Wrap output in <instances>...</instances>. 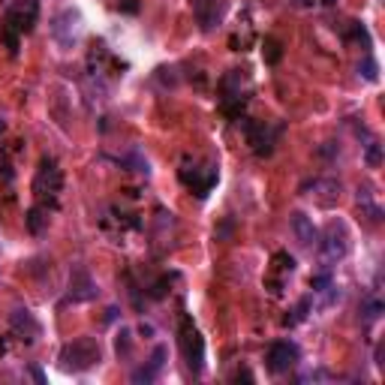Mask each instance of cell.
Returning <instances> with one entry per match:
<instances>
[{
    "mask_svg": "<svg viewBox=\"0 0 385 385\" xmlns=\"http://www.w3.org/2000/svg\"><path fill=\"white\" fill-rule=\"evenodd\" d=\"M60 190H64V172H60L58 160H54V156H43V160H39V169H36V178H34L36 205H45L49 211L58 208Z\"/></svg>",
    "mask_w": 385,
    "mask_h": 385,
    "instance_id": "1",
    "label": "cell"
},
{
    "mask_svg": "<svg viewBox=\"0 0 385 385\" xmlns=\"http://www.w3.org/2000/svg\"><path fill=\"white\" fill-rule=\"evenodd\" d=\"M178 347L184 352V361L193 371V376H199L202 364H205V340H202L199 328L193 325V319L187 316V313L180 316V325H178Z\"/></svg>",
    "mask_w": 385,
    "mask_h": 385,
    "instance_id": "2",
    "label": "cell"
},
{
    "mask_svg": "<svg viewBox=\"0 0 385 385\" xmlns=\"http://www.w3.org/2000/svg\"><path fill=\"white\" fill-rule=\"evenodd\" d=\"M103 352H100V343L93 337H82V340H73L60 349V367L64 371H88V367L100 364Z\"/></svg>",
    "mask_w": 385,
    "mask_h": 385,
    "instance_id": "3",
    "label": "cell"
},
{
    "mask_svg": "<svg viewBox=\"0 0 385 385\" xmlns=\"http://www.w3.org/2000/svg\"><path fill=\"white\" fill-rule=\"evenodd\" d=\"M244 82H247V75L241 73V69H232V73L220 82V108H223L232 121H238L244 106H247V91H241Z\"/></svg>",
    "mask_w": 385,
    "mask_h": 385,
    "instance_id": "4",
    "label": "cell"
},
{
    "mask_svg": "<svg viewBox=\"0 0 385 385\" xmlns=\"http://www.w3.org/2000/svg\"><path fill=\"white\" fill-rule=\"evenodd\" d=\"M180 184L187 187V190H193L199 199H205V196L214 190V184H217V166H199V163H190V160H184L180 163Z\"/></svg>",
    "mask_w": 385,
    "mask_h": 385,
    "instance_id": "5",
    "label": "cell"
},
{
    "mask_svg": "<svg viewBox=\"0 0 385 385\" xmlns=\"http://www.w3.org/2000/svg\"><path fill=\"white\" fill-rule=\"evenodd\" d=\"M319 244V253H322V265L325 268H331L334 262H340L343 256L349 253V235H347V226L343 223H328L325 235H322Z\"/></svg>",
    "mask_w": 385,
    "mask_h": 385,
    "instance_id": "6",
    "label": "cell"
},
{
    "mask_svg": "<svg viewBox=\"0 0 385 385\" xmlns=\"http://www.w3.org/2000/svg\"><path fill=\"white\" fill-rule=\"evenodd\" d=\"M36 19H39V3L36 0H15V3L10 6V12H6V19H3V25L6 27H12L15 34H30L36 25Z\"/></svg>",
    "mask_w": 385,
    "mask_h": 385,
    "instance_id": "7",
    "label": "cell"
},
{
    "mask_svg": "<svg viewBox=\"0 0 385 385\" xmlns=\"http://www.w3.org/2000/svg\"><path fill=\"white\" fill-rule=\"evenodd\" d=\"M298 358H301V352L292 340H277L268 347V355H265V364H268L271 373H289L292 367L298 364Z\"/></svg>",
    "mask_w": 385,
    "mask_h": 385,
    "instance_id": "8",
    "label": "cell"
},
{
    "mask_svg": "<svg viewBox=\"0 0 385 385\" xmlns=\"http://www.w3.org/2000/svg\"><path fill=\"white\" fill-rule=\"evenodd\" d=\"M78 34H82V19H78V12H73V10L60 12L58 19L51 21V36L60 49H73L78 43Z\"/></svg>",
    "mask_w": 385,
    "mask_h": 385,
    "instance_id": "9",
    "label": "cell"
},
{
    "mask_svg": "<svg viewBox=\"0 0 385 385\" xmlns=\"http://www.w3.org/2000/svg\"><path fill=\"white\" fill-rule=\"evenodd\" d=\"M244 124V132H247V141L250 148H253L256 156H268L274 151V136H277V130H271L268 124L262 121H241Z\"/></svg>",
    "mask_w": 385,
    "mask_h": 385,
    "instance_id": "10",
    "label": "cell"
},
{
    "mask_svg": "<svg viewBox=\"0 0 385 385\" xmlns=\"http://www.w3.org/2000/svg\"><path fill=\"white\" fill-rule=\"evenodd\" d=\"M295 271V259L289 253H274L271 259V274L268 280H265V286H268L271 295H280L283 292V283H286V277Z\"/></svg>",
    "mask_w": 385,
    "mask_h": 385,
    "instance_id": "11",
    "label": "cell"
},
{
    "mask_svg": "<svg viewBox=\"0 0 385 385\" xmlns=\"http://www.w3.org/2000/svg\"><path fill=\"white\" fill-rule=\"evenodd\" d=\"M193 12H196V21L202 25V30H211L214 25H220L226 12V3L223 0H193Z\"/></svg>",
    "mask_w": 385,
    "mask_h": 385,
    "instance_id": "12",
    "label": "cell"
},
{
    "mask_svg": "<svg viewBox=\"0 0 385 385\" xmlns=\"http://www.w3.org/2000/svg\"><path fill=\"white\" fill-rule=\"evenodd\" d=\"M97 298V283L91 280V274L84 268H73L69 274V301H91Z\"/></svg>",
    "mask_w": 385,
    "mask_h": 385,
    "instance_id": "13",
    "label": "cell"
},
{
    "mask_svg": "<svg viewBox=\"0 0 385 385\" xmlns=\"http://www.w3.org/2000/svg\"><path fill=\"white\" fill-rule=\"evenodd\" d=\"M166 358H169V349L163 347H154V352H151V358H148V364L145 367H139V371H132V382L136 385H141V382H154L156 376H160V371H163V364H166Z\"/></svg>",
    "mask_w": 385,
    "mask_h": 385,
    "instance_id": "14",
    "label": "cell"
},
{
    "mask_svg": "<svg viewBox=\"0 0 385 385\" xmlns=\"http://www.w3.org/2000/svg\"><path fill=\"white\" fill-rule=\"evenodd\" d=\"M10 322H12V331L21 334V340L34 343L39 337V322L34 319V313H30V310H15Z\"/></svg>",
    "mask_w": 385,
    "mask_h": 385,
    "instance_id": "15",
    "label": "cell"
},
{
    "mask_svg": "<svg viewBox=\"0 0 385 385\" xmlns=\"http://www.w3.org/2000/svg\"><path fill=\"white\" fill-rule=\"evenodd\" d=\"M292 232H295L298 244H304V247H313L319 241V232H316V226H313V220L307 214H301V211L292 214Z\"/></svg>",
    "mask_w": 385,
    "mask_h": 385,
    "instance_id": "16",
    "label": "cell"
},
{
    "mask_svg": "<svg viewBox=\"0 0 385 385\" xmlns=\"http://www.w3.org/2000/svg\"><path fill=\"white\" fill-rule=\"evenodd\" d=\"M313 190H319V205L331 208L337 199H340V180H331V178H322V180H313Z\"/></svg>",
    "mask_w": 385,
    "mask_h": 385,
    "instance_id": "17",
    "label": "cell"
},
{
    "mask_svg": "<svg viewBox=\"0 0 385 385\" xmlns=\"http://www.w3.org/2000/svg\"><path fill=\"white\" fill-rule=\"evenodd\" d=\"M25 223H27V232L30 235H43L45 226H49V208H45V205H34V208L27 211Z\"/></svg>",
    "mask_w": 385,
    "mask_h": 385,
    "instance_id": "18",
    "label": "cell"
},
{
    "mask_svg": "<svg viewBox=\"0 0 385 385\" xmlns=\"http://www.w3.org/2000/svg\"><path fill=\"white\" fill-rule=\"evenodd\" d=\"M380 313H382L380 298H364V301H361V319L373 322V319H380Z\"/></svg>",
    "mask_w": 385,
    "mask_h": 385,
    "instance_id": "19",
    "label": "cell"
},
{
    "mask_svg": "<svg viewBox=\"0 0 385 385\" xmlns=\"http://www.w3.org/2000/svg\"><path fill=\"white\" fill-rule=\"evenodd\" d=\"M262 54H265V60H268V64H277V60L283 58V49H280V43L277 39H265V45H262Z\"/></svg>",
    "mask_w": 385,
    "mask_h": 385,
    "instance_id": "20",
    "label": "cell"
},
{
    "mask_svg": "<svg viewBox=\"0 0 385 385\" xmlns=\"http://www.w3.org/2000/svg\"><path fill=\"white\" fill-rule=\"evenodd\" d=\"M0 39H3V43H6V49H10V54H19V43H21V36L15 34L12 27L0 25Z\"/></svg>",
    "mask_w": 385,
    "mask_h": 385,
    "instance_id": "21",
    "label": "cell"
},
{
    "mask_svg": "<svg viewBox=\"0 0 385 385\" xmlns=\"http://www.w3.org/2000/svg\"><path fill=\"white\" fill-rule=\"evenodd\" d=\"M347 39H355V43H364V45H371V36H367V30H364V25H361V21H349Z\"/></svg>",
    "mask_w": 385,
    "mask_h": 385,
    "instance_id": "22",
    "label": "cell"
},
{
    "mask_svg": "<svg viewBox=\"0 0 385 385\" xmlns=\"http://www.w3.org/2000/svg\"><path fill=\"white\" fill-rule=\"evenodd\" d=\"M307 307H310V298H301V301H298V307L292 310V316H286V322H283V325H298V322L307 316Z\"/></svg>",
    "mask_w": 385,
    "mask_h": 385,
    "instance_id": "23",
    "label": "cell"
},
{
    "mask_svg": "<svg viewBox=\"0 0 385 385\" xmlns=\"http://www.w3.org/2000/svg\"><path fill=\"white\" fill-rule=\"evenodd\" d=\"M380 163H382V148L376 145V141H371V145H367V166L376 169Z\"/></svg>",
    "mask_w": 385,
    "mask_h": 385,
    "instance_id": "24",
    "label": "cell"
},
{
    "mask_svg": "<svg viewBox=\"0 0 385 385\" xmlns=\"http://www.w3.org/2000/svg\"><path fill=\"white\" fill-rule=\"evenodd\" d=\"M130 331H121L117 334V355H130Z\"/></svg>",
    "mask_w": 385,
    "mask_h": 385,
    "instance_id": "25",
    "label": "cell"
},
{
    "mask_svg": "<svg viewBox=\"0 0 385 385\" xmlns=\"http://www.w3.org/2000/svg\"><path fill=\"white\" fill-rule=\"evenodd\" d=\"M358 73H364V78H367V82H376V64H373L371 58L364 60V67L358 64Z\"/></svg>",
    "mask_w": 385,
    "mask_h": 385,
    "instance_id": "26",
    "label": "cell"
},
{
    "mask_svg": "<svg viewBox=\"0 0 385 385\" xmlns=\"http://www.w3.org/2000/svg\"><path fill=\"white\" fill-rule=\"evenodd\" d=\"M292 3L298 6V10H307V6H313V0H292Z\"/></svg>",
    "mask_w": 385,
    "mask_h": 385,
    "instance_id": "27",
    "label": "cell"
},
{
    "mask_svg": "<svg viewBox=\"0 0 385 385\" xmlns=\"http://www.w3.org/2000/svg\"><path fill=\"white\" fill-rule=\"evenodd\" d=\"M3 352H6V340H0V355H3Z\"/></svg>",
    "mask_w": 385,
    "mask_h": 385,
    "instance_id": "28",
    "label": "cell"
},
{
    "mask_svg": "<svg viewBox=\"0 0 385 385\" xmlns=\"http://www.w3.org/2000/svg\"><path fill=\"white\" fill-rule=\"evenodd\" d=\"M3 130H6V124H3V121H0V136H3Z\"/></svg>",
    "mask_w": 385,
    "mask_h": 385,
    "instance_id": "29",
    "label": "cell"
},
{
    "mask_svg": "<svg viewBox=\"0 0 385 385\" xmlns=\"http://www.w3.org/2000/svg\"><path fill=\"white\" fill-rule=\"evenodd\" d=\"M322 3H325V6H331V3H334V0H322Z\"/></svg>",
    "mask_w": 385,
    "mask_h": 385,
    "instance_id": "30",
    "label": "cell"
}]
</instances>
